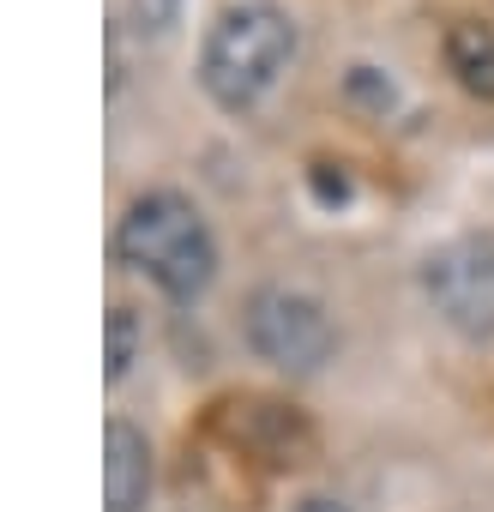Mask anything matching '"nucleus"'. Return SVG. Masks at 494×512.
<instances>
[{
  "label": "nucleus",
  "mask_w": 494,
  "mask_h": 512,
  "mask_svg": "<svg viewBox=\"0 0 494 512\" xmlns=\"http://www.w3.org/2000/svg\"><path fill=\"white\" fill-rule=\"evenodd\" d=\"M115 260L139 278H151L169 302H199L217 278V241L211 223L199 217V205L175 187H151L139 193L121 223H115Z\"/></svg>",
  "instance_id": "nucleus-1"
},
{
  "label": "nucleus",
  "mask_w": 494,
  "mask_h": 512,
  "mask_svg": "<svg viewBox=\"0 0 494 512\" xmlns=\"http://www.w3.org/2000/svg\"><path fill=\"white\" fill-rule=\"evenodd\" d=\"M296 61V25L278 0H241V7L217 13V25L205 31V49H199V85L217 109L229 115H247L260 109L278 79L290 73Z\"/></svg>",
  "instance_id": "nucleus-2"
},
{
  "label": "nucleus",
  "mask_w": 494,
  "mask_h": 512,
  "mask_svg": "<svg viewBox=\"0 0 494 512\" xmlns=\"http://www.w3.org/2000/svg\"><path fill=\"white\" fill-rule=\"evenodd\" d=\"M241 332H247V344H254L260 362H272L284 374H314L338 350L332 314L308 290H290V284H260L254 296H247Z\"/></svg>",
  "instance_id": "nucleus-3"
},
{
  "label": "nucleus",
  "mask_w": 494,
  "mask_h": 512,
  "mask_svg": "<svg viewBox=\"0 0 494 512\" xmlns=\"http://www.w3.org/2000/svg\"><path fill=\"white\" fill-rule=\"evenodd\" d=\"M422 290L458 338H470V344L494 338V241L458 235V241L434 247L422 266Z\"/></svg>",
  "instance_id": "nucleus-4"
},
{
  "label": "nucleus",
  "mask_w": 494,
  "mask_h": 512,
  "mask_svg": "<svg viewBox=\"0 0 494 512\" xmlns=\"http://www.w3.org/2000/svg\"><path fill=\"white\" fill-rule=\"evenodd\" d=\"M103 500L109 512H145L151 500V440L121 416L103 428Z\"/></svg>",
  "instance_id": "nucleus-5"
},
{
  "label": "nucleus",
  "mask_w": 494,
  "mask_h": 512,
  "mask_svg": "<svg viewBox=\"0 0 494 512\" xmlns=\"http://www.w3.org/2000/svg\"><path fill=\"white\" fill-rule=\"evenodd\" d=\"M446 67L458 73V85H464V91L494 97V31H488V25H476V19L452 25V31H446Z\"/></svg>",
  "instance_id": "nucleus-6"
},
{
  "label": "nucleus",
  "mask_w": 494,
  "mask_h": 512,
  "mask_svg": "<svg viewBox=\"0 0 494 512\" xmlns=\"http://www.w3.org/2000/svg\"><path fill=\"white\" fill-rule=\"evenodd\" d=\"M139 362V320H133V308H109V362H103V374L109 380H121L127 368Z\"/></svg>",
  "instance_id": "nucleus-7"
},
{
  "label": "nucleus",
  "mask_w": 494,
  "mask_h": 512,
  "mask_svg": "<svg viewBox=\"0 0 494 512\" xmlns=\"http://www.w3.org/2000/svg\"><path fill=\"white\" fill-rule=\"evenodd\" d=\"M181 7H187V0H133V19H139V31L163 37V31L181 25Z\"/></svg>",
  "instance_id": "nucleus-8"
},
{
  "label": "nucleus",
  "mask_w": 494,
  "mask_h": 512,
  "mask_svg": "<svg viewBox=\"0 0 494 512\" xmlns=\"http://www.w3.org/2000/svg\"><path fill=\"white\" fill-rule=\"evenodd\" d=\"M296 512H344V506H338V500H302Z\"/></svg>",
  "instance_id": "nucleus-9"
}]
</instances>
